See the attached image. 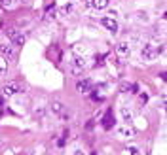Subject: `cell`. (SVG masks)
Here are the masks:
<instances>
[{
	"mask_svg": "<svg viewBox=\"0 0 167 155\" xmlns=\"http://www.w3.org/2000/svg\"><path fill=\"white\" fill-rule=\"evenodd\" d=\"M25 91V87L19 83V81H6L2 87H0V95L4 97V99H10V97H15L17 93Z\"/></svg>",
	"mask_w": 167,
	"mask_h": 155,
	"instance_id": "obj_4",
	"label": "cell"
},
{
	"mask_svg": "<svg viewBox=\"0 0 167 155\" xmlns=\"http://www.w3.org/2000/svg\"><path fill=\"white\" fill-rule=\"evenodd\" d=\"M103 129H104V131H110V129H114V113H112V110H108L106 116H104V119H103Z\"/></svg>",
	"mask_w": 167,
	"mask_h": 155,
	"instance_id": "obj_10",
	"label": "cell"
},
{
	"mask_svg": "<svg viewBox=\"0 0 167 155\" xmlns=\"http://www.w3.org/2000/svg\"><path fill=\"white\" fill-rule=\"evenodd\" d=\"M55 19H57V8L50 6L48 10H46V13H44V21L50 23V21H55Z\"/></svg>",
	"mask_w": 167,
	"mask_h": 155,
	"instance_id": "obj_13",
	"label": "cell"
},
{
	"mask_svg": "<svg viewBox=\"0 0 167 155\" xmlns=\"http://www.w3.org/2000/svg\"><path fill=\"white\" fill-rule=\"evenodd\" d=\"M123 155H143V151H140V148L137 146H127V148H123Z\"/></svg>",
	"mask_w": 167,
	"mask_h": 155,
	"instance_id": "obj_15",
	"label": "cell"
},
{
	"mask_svg": "<svg viewBox=\"0 0 167 155\" xmlns=\"http://www.w3.org/2000/svg\"><path fill=\"white\" fill-rule=\"evenodd\" d=\"M129 87H131L129 81H122V83H120V91H122V93H129Z\"/></svg>",
	"mask_w": 167,
	"mask_h": 155,
	"instance_id": "obj_20",
	"label": "cell"
},
{
	"mask_svg": "<svg viewBox=\"0 0 167 155\" xmlns=\"http://www.w3.org/2000/svg\"><path fill=\"white\" fill-rule=\"evenodd\" d=\"M93 127H95V121H93V119H89V121L86 123V129H87V131H91Z\"/></svg>",
	"mask_w": 167,
	"mask_h": 155,
	"instance_id": "obj_22",
	"label": "cell"
},
{
	"mask_svg": "<svg viewBox=\"0 0 167 155\" xmlns=\"http://www.w3.org/2000/svg\"><path fill=\"white\" fill-rule=\"evenodd\" d=\"M116 55L120 57V59H125V57L131 55V45H129L127 42H120L116 44Z\"/></svg>",
	"mask_w": 167,
	"mask_h": 155,
	"instance_id": "obj_8",
	"label": "cell"
},
{
	"mask_svg": "<svg viewBox=\"0 0 167 155\" xmlns=\"http://www.w3.org/2000/svg\"><path fill=\"white\" fill-rule=\"evenodd\" d=\"M87 68V59L86 57H80V55H74L72 61L69 63V74L70 76H82Z\"/></svg>",
	"mask_w": 167,
	"mask_h": 155,
	"instance_id": "obj_2",
	"label": "cell"
},
{
	"mask_svg": "<svg viewBox=\"0 0 167 155\" xmlns=\"http://www.w3.org/2000/svg\"><path fill=\"white\" fill-rule=\"evenodd\" d=\"M163 44H146L143 51H140V57H143V61H146V63H152V61H156L158 57L163 53Z\"/></svg>",
	"mask_w": 167,
	"mask_h": 155,
	"instance_id": "obj_1",
	"label": "cell"
},
{
	"mask_svg": "<svg viewBox=\"0 0 167 155\" xmlns=\"http://www.w3.org/2000/svg\"><path fill=\"white\" fill-rule=\"evenodd\" d=\"M4 34H6L8 42L13 45V48H23L25 45V34L21 32V30L13 29V27H8L6 30H4Z\"/></svg>",
	"mask_w": 167,
	"mask_h": 155,
	"instance_id": "obj_3",
	"label": "cell"
},
{
	"mask_svg": "<svg viewBox=\"0 0 167 155\" xmlns=\"http://www.w3.org/2000/svg\"><path fill=\"white\" fill-rule=\"evenodd\" d=\"M30 0H19V4H29Z\"/></svg>",
	"mask_w": 167,
	"mask_h": 155,
	"instance_id": "obj_26",
	"label": "cell"
},
{
	"mask_svg": "<svg viewBox=\"0 0 167 155\" xmlns=\"http://www.w3.org/2000/svg\"><path fill=\"white\" fill-rule=\"evenodd\" d=\"M146 100H148V95H146V93H143V95H140V102H143V104H146Z\"/></svg>",
	"mask_w": 167,
	"mask_h": 155,
	"instance_id": "obj_23",
	"label": "cell"
},
{
	"mask_svg": "<svg viewBox=\"0 0 167 155\" xmlns=\"http://www.w3.org/2000/svg\"><path fill=\"white\" fill-rule=\"evenodd\" d=\"M93 87H95V83H93V80H89V78H86V80H80L76 83V91L78 93H91Z\"/></svg>",
	"mask_w": 167,
	"mask_h": 155,
	"instance_id": "obj_7",
	"label": "cell"
},
{
	"mask_svg": "<svg viewBox=\"0 0 167 155\" xmlns=\"http://www.w3.org/2000/svg\"><path fill=\"white\" fill-rule=\"evenodd\" d=\"M17 4H19V0H0V6L6 10H13Z\"/></svg>",
	"mask_w": 167,
	"mask_h": 155,
	"instance_id": "obj_16",
	"label": "cell"
},
{
	"mask_svg": "<svg viewBox=\"0 0 167 155\" xmlns=\"http://www.w3.org/2000/svg\"><path fill=\"white\" fill-rule=\"evenodd\" d=\"M87 4H89L93 10H104L108 4H110V0H89Z\"/></svg>",
	"mask_w": 167,
	"mask_h": 155,
	"instance_id": "obj_14",
	"label": "cell"
},
{
	"mask_svg": "<svg viewBox=\"0 0 167 155\" xmlns=\"http://www.w3.org/2000/svg\"><path fill=\"white\" fill-rule=\"evenodd\" d=\"M101 25H103V27H106V29L110 30V32H114V34L118 32V21H116L114 17H103V19H101Z\"/></svg>",
	"mask_w": 167,
	"mask_h": 155,
	"instance_id": "obj_9",
	"label": "cell"
},
{
	"mask_svg": "<svg viewBox=\"0 0 167 155\" xmlns=\"http://www.w3.org/2000/svg\"><path fill=\"white\" fill-rule=\"evenodd\" d=\"M80 2H82V4H87V2H89V0H80Z\"/></svg>",
	"mask_w": 167,
	"mask_h": 155,
	"instance_id": "obj_27",
	"label": "cell"
},
{
	"mask_svg": "<svg viewBox=\"0 0 167 155\" xmlns=\"http://www.w3.org/2000/svg\"><path fill=\"white\" fill-rule=\"evenodd\" d=\"M4 72H8V61L0 57V74H4Z\"/></svg>",
	"mask_w": 167,
	"mask_h": 155,
	"instance_id": "obj_19",
	"label": "cell"
},
{
	"mask_svg": "<svg viewBox=\"0 0 167 155\" xmlns=\"http://www.w3.org/2000/svg\"><path fill=\"white\" fill-rule=\"evenodd\" d=\"M4 102H6V99H4V97L0 95V106H4Z\"/></svg>",
	"mask_w": 167,
	"mask_h": 155,
	"instance_id": "obj_25",
	"label": "cell"
},
{
	"mask_svg": "<svg viewBox=\"0 0 167 155\" xmlns=\"http://www.w3.org/2000/svg\"><path fill=\"white\" fill-rule=\"evenodd\" d=\"M74 55L86 57V55H87V48H84L82 44H76V45H74Z\"/></svg>",
	"mask_w": 167,
	"mask_h": 155,
	"instance_id": "obj_18",
	"label": "cell"
},
{
	"mask_svg": "<svg viewBox=\"0 0 167 155\" xmlns=\"http://www.w3.org/2000/svg\"><path fill=\"white\" fill-rule=\"evenodd\" d=\"M70 10H72L70 4H67V6L59 8V10H57V17H67V13H70Z\"/></svg>",
	"mask_w": 167,
	"mask_h": 155,
	"instance_id": "obj_17",
	"label": "cell"
},
{
	"mask_svg": "<svg viewBox=\"0 0 167 155\" xmlns=\"http://www.w3.org/2000/svg\"><path fill=\"white\" fill-rule=\"evenodd\" d=\"M50 110L53 112L55 116H61V113L67 110V106L63 104V102H59V100H53V102H51V104H50Z\"/></svg>",
	"mask_w": 167,
	"mask_h": 155,
	"instance_id": "obj_11",
	"label": "cell"
},
{
	"mask_svg": "<svg viewBox=\"0 0 167 155\" xmlns=\"http://www.w3.org/2000/svg\"><path fill=\"white\" fill-rule=\"evenodd\" d=\"M114 131H116V134H118L120 138H129V140H131V138H135V129L129 127L127 123H123V125H118Z\"/></svg>",
	"mask_w": 167,
	"mask_h": 155,
	"instance_id": "obj_6",
	"label": "cell"
},
{
	"mask_svg": "<svg viewBox=\"0 0 167 155\" xmlns=\"http://www.w3.org/2000/svg\"><path fill=\"white\" fill-rule=\"evenodd\" d=\"M89 155H97V153H95V151H91V153H89Z\"/></svg>",
	"mask_w": 167,
	"mask_h": 155,
	"instance_id": "obj_28",
	"label": "cell"
},
{
	"mask_svg": "<svg viewBox=\"0 0 167 155\" xmlns=\"http://www.w3.org/2000/svg\"><path fill=\"white\" fill-rule=\"evenodd\" d=\"M72 155H86V153H84V151H82V149H76V151H74V153H72Z\"/></svg>",
	"mask_w": 167,
	"mask_h": 155,
	"instance_id": "obj_24",
	"label": "cell"
},
{
	"mask_svg": "<svg viewBox=\"0 0 167 155\" xmlns=\"http://www.w3.org/2000/svg\"><path fill=\"white\" fill-rule=\"evenodd\" d=\"M103 59H104V55H97V57H95V64H97V66H103V64H104Z\"/></svg>",
	"mask_w": 167,
	"mask_h": 155,
	"instance_id": "obj_21",
	"label": "cell"
},
{
	"mask_svg": "<svg viewBox=\"0 0 167 155\" xmlns=\"http://www.w3.org/2000/svg\"><path fill=\"white\" fill-rule=\"evenodd\" d=\"M120 113H122V121H123V123H127V125H129V123L133 121V113H131V110H129L127 106H122V108H120Z\"/></svg>",
	"mask_w": 167,
	"mask_h": 155,
	"instance_id": "obj_12",
	"label": "cell"
},
{
	"mask_svg": "<svg viewBox=\"0 0 167 155\" xmlns=\"http://www.w3.org/2000/svg\"><path fill=\"white\" fill-rule=\"evenodd\" d=\"M0 57H4L8 63H17V51H15V48L10 42L0 44Z\"/></svg>",
	"mask_w": 167,
	"mask_h": 155,
	"instance_id": "obj_5",
	"label": "cell"
}]
</instances>
